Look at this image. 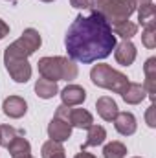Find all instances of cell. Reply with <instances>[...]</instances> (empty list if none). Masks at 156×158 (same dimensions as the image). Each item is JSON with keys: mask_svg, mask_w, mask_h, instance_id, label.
<instances>
[{"mask_svg": "<svg viewBox=\"0 0 156 158\" xmlns=\"http://www.w3.org/2000/svg\"><path fill=\"white\" fill-rule=\"evenodd\" d=\"M64 46L72 61L90 64L94 61L107 59L112 53L116 35L105 17L92 9L90 15H77L74 19L64 35Z\"/></svg>", "mask_w": 156, "mask_h": 158, "instance_id": "obj_1", "label": "cell"}, {"mask_svg": "<svg viewBox=\"0 0 156 158\" xmlns=\"http://www.w3.org/2000/svg\"><path fill=\"white\" fill-rule=\"evenodd\" d=\"M42 44L40 33L35 28H28L15 42H11L4 52V64L15 83H28L31 77V64L28 57L33 55Z\"/></svg>", "mask_w": 156, "mask_h": 158, "instance_id": "obj_2", "label": "cell"}, {"mask_svg": "<svg viewBox=\"0 0 156 158\" xmlns=\"http://www.w3.org/2000/svg\"><path fill=\"white\" fill-rule=\"evenodd\" d=\"M40 77L48 79V81H72L77 77L79 68L76 61H72L70 57H42L37 63Z\"/></svg>", "mask_w": 156, "mask_h": 158, "instance_id": "obj_3", "label": "cell"}, {"mask_svg": "<svg viewBox=\"0 0 156 158\" xmlns=\"http://www.w3.org/2000/svg\"><path fill=\"white\" fill-rule=\"evenodd\" d=\"M90 79L96 86L107 88V90L116 92V94H121L129 85V77L109 64H96L90 70Z\"/></svg>", "mask_w": 156, "mask_h": 158, "instance_id": "obj_4", "label": "cell"}, {"mask_svg": "<svg viewBox=\"0 0 156 158\" xmlns=\"http://www.w3.org/2000/svg\"><path fill=\"white\" fill-rule=\"evenodd\" d=\"M94 6H96V11L103 15L110 26L129 20L130 15L136 11V4L132 0H105V2H96Z\"/></svg>", "mask_w": 156, "mask_h": 158, "instance_id": "obj_5", "label": "cell"}, {"mask_svg": "<svg viewBox=\"0 0 156 158\" xmlns=\"http://www.w3.org/2000/svg\"><path fill=\"white\" fill-rule=\"evenodd\" d=\"M55 118L63 119L66 123L72 125V129H88L90 125H94V118L86 109H74V107H66V105H59L55 109Z\"/></svg>", "mask_w": 156, "mask_h": 158, "instance_id": "obj_6", "label": "cell"}, {"mask_svg": "<svg viewBox=\"0 0 156 158\" xmlns=\"http://www.w3.org/2000/svg\"><path fill=\"white\" fill-rule=\"evenodd\" d=\"M2 112L7 116V118L18 119L22 118L26 112H28V103L24 98L20 96H7L2 103Z\"/></svg>", "mask_w": 156, "mask_h": 158, "instance_id": "obj_7", "label": "cell"}, {"mask_svg": "<svg viewBox=\"0 0 156 158\" xmlns=\"http://www.w3.org/2000/svg\"><path fill=\"white\" fill-rule=\"evenodd\" d=\"M136 46L130 42V40H121L119 44L114 46V57H116L117 64L121 66H130L134 61H136Z\"/></svg>", "mask_w": 156, "mask_h": 158, "instance_id": "obj_8", "label": "cell"}, {"mask_svg": "<svg viewBox=\"0 0 156 158\" xmlns=\"http://www.w3.org/2000/svg\"><path fill=\"white\" fill-rule=\"evenodd\" d=\"M48 136H50V140H55V142L63 143L72 136V125L59 118H53L48 123Z\"/></svg>", "mask_w": 156, "mask_h": 158, "instance_id": "obj_9", "label": "cell"}, {"mask_svg": "<svg viewBox=\"0 0 156 158\" xmlns=\"http://www.w3.org/2000/svg\"><path fill=\"white\" fill-rule=\"evenodd\" d=\"M61 99H63V105H66V107L81 105L86 99V90L79 85H68L61 90Z\"/></svg>", "mask_w": 156, "mask_h": 158, "instance_id": "obj_10", "label": "cell"}, {"mask_svg": "<svg viewBox=\"0 0 156 158\" xmlns=\"http://www.w3.org/2000/svg\"><path fill=\"white\" fill-rule=\"evenodd\" d=\"M114 121V127L121 136H130L136 132L138 129V123H136V116L132 112H117Z\"/></svg>", "mask_w": 156, "mask_h": 158, "instance_id": "obj_11", "label": "cell"}, {"mask_svg": "<svg viewBox=\"0 0 156 158\" xmlns=\"http://www.w3.org/2000/svg\"><path fill=\"white\" fill-rule=\"evenodd\" d=\"M121 98L129 105H138V103H142L147 98V92H145V88H143L142 83H130L129 81L127 88L121 92Z\"/></svg>", "mask_w": 156, "mask_h": 158, "instance_id": "obj_12", "label": "cell"}, {"mask_svg": "<svg viewBox=\"0 0 156 158\" xmlns=\"http://www.w3.org/2000/svg\"><path fill=\"white\" fill-rule=\"evenodd\" d=\"M86 131H88V132H86V140H84V143L81 145V151H84V149H88V147H97V145L105 143V140H107V131H105V127H101V125H90Z\"/></svg>", "mask_w": 156, "mask_h": 158, "instance_id": "obj_13", "label": "cell"}, {"mask_svg": "<svg viewBox=\"0 0 156 158\" xmlns=\"http://www.w3.org/2000/svg\"><path fill=\"white\" fill-rule=\"evenodd\" d=\"M96 109H97V114L101 116V119H105V121H112L116 118V114L119 112L117 110V103L112 98H109V96L99 98L96 101Z\"/></svg>", "mask_w": 156, "mask_h": 158, "instance_id": "obj_14", "label": "cell"}, {"mask_svg": "<svg viewBox=\"0 0 156 158\" xmlns=\"http://www.w3.org/2000/svg\"><path fill=\"white\" fill-rule=\"evenodd\" d=\"M9 151L11 158H28L31 156V143L24 138V136H17L13 138V142L6 147Z\"/></svg>", "mask_w": 156, "mask_h": 158, "instance_id": "obj_15", "label": "cell"}, {"mask_svg": "<svg viewBox=\"0 0 156 158\" xmlns=\"http://www.w3.org/2000/svg\"><path fill=\"white\" fill-rule=\"evenodd\" d=\"M35 94L39 96L40 99H51L53 96L59 94V86L55 81H48V79L40 77L35 83Z\"/></svg>", "mask_w": 156, "mask_h": 158, "instance_id": "obj_16", "label": "cell"}, {"mask_svg": "<svg viewBox=\"0 0 156 158\" xmlns=\"http://www.w3.org/2000/svg\"><path fill=\"white\" fill-rule=\"evenodd\" d=\"M112 33L117 35V37H121L123 40H130L138 33V24H134L130 20H123V22L112 24Z\"/></svg>", "mask_w": 156, "mask_h": 158, "instance_id": "obj_17", "label": "cell"}, {"mask_svg": "<svg viewBox=\"0 0 156 158\" xmlns=\"http://www.w3.org/2000/svg\"><path fill=\"white\" fill-rule=\"evenodd\" d=\"M42 158H66V151L63 147L61 142H55V140H48L42 143Z\"/></svg>", "mask_w": 156, "mask_h": 158, "instance_id": "obj_18", "label": "cell"}, {"mask_svg": "<svg viewBox=\"0 0 156 158\" xmlns=\"http://www.w3.org/2000/svg\"><path fill=\"white\" fill-rule=\"evenodd\" d=\"M138 20H140V26H143V28L156 26V7L153 2L138 7Z\"/></svg>", "mask_w": 156, "mask_h": 158, "instance_id": "obj_19", "label": "cell"}, {"mask_svg": "<svg viewBox=\"0 0 156 158\" xmlns=\"http://www.w3.org/2000/svg\"><path fill=\"white\" fill-rule=\"evenodd\" d=\"M105 158H125L127 156V145L121 142H110L103 147Z\"/></svg>", "mask_w": 156, "mask_h": 158, "instance_id": "obj_20", "label": "cell"}, {"mask_svg": "<svg viewBox=\"0 0 156 158\" xmlns=\"http://www.w3.org/2000/svg\"><path fill=\"white\" fill-rule=\"evenodd\" d=\"M17 136H24V131H17L11 125H0V147H7Z\"/></svg>", "mask_w": 156, "mask_h": 158, "instance_id": "obj_21", "label": "cell"}, {"mask_svg": "<svg viewBox=\"0 0 156 158\" xmlns=\"http://www.w3.org/2000/svg\"><path fill=\"white\" fill-rule=\"evenodd\" d=\"M142 42L147 50L156 48V26H147L142 31Z\"/></svg>", "mask_w": 156, "mask_h": 158, "instance_id": "obj_22", "label": "cell"}, {"mask_svg": "<svg viewBox=\"0 0 156 158\" xmlns=\"http://www.w3.org/2000/svg\"><path fill=\"white\" fill-rule=\"evenodd\" d=\"M145 79H156V57H149L143 64Z\"/></svg>", "mask_w": 156, "mask_h": 158, "instance_id": "obj_23", "label": "cell"}, {"mask_svg": "<svg viewBox=\"0 0 156 158\" xmlns=\"http://www.w3.org/2000/svg\"><path fill=\"white\" fill-rule=\"evenodd\" d=\"M145 121H147V125H149L151 129L156 127V107H154V103H151V107L147 109V112H145Z\"/></svg>", "mask_w": 156, "mask_h": 158, "instance_id": "obj_24", "label": "cell"}, {"mask_svg": "<svg viewBox=\"0 0 156 158\" xmlns=\"http://www.w3.org/2000/svg\"><path fill=\"white\" fill-rule=\"evenodd\" d=\"M70 4L76 9H92L94 7V0H70Z\"/></svg>", "mask_w": 156, "mask_h": 158, "instance_id": "obj_25", "label": "cell"}, {"mask_svg": "<svg viewBox=\"0 0 156 158\" xmlns=\"http://www.w3.org/2000/svg\"><path fill=\"white\" fill-rule=\"evenodd\" d=\"M6 35H9V26H7V24L0 19V40L4 39Z\"/></svg>", "mask_w": 156, "mask_h": 158, "instance_id": "obj_26", "label": "cell"}, {"mask_svg": "<svg viewBox=\"0 0 156 158\" xmlns=\"http://www.w3.org/2000/svg\"><path fill=\"white\" fill-rule=\"evenodd\" d=\"M76 158H97V156H94L92 153H86V151H81V153H77V155H76Z\"/></svg>", "mask_w": 156, "mask_h": 158, "instance_id": "obj_27", "label": "cell"}, {"mask_svg": "<svg viewBox=\"0 0 156 158\" xmlns=\"http://www.w3.org/2000/svg\"><path fill=\"white\" fill-rule=\"evenodd\" d=\"M134 4H136V7H142V6H145V4H151L153 0H132Z\"/></svg>", "mask_w": 156, "mask_h": 158, "instance_id": "obj_28", "label": "cell"}, {"mask_svg": "<svg viewBox=\"0 0 156 158\" xmlns=\"http://www.w3.org/2000/svg\"><path fill=\"white\" fill-rule=\"evenodd\" d=\"M96 2H105V0H94V4H96Z\"/></svg>", "mask_w": 156, "mask_h": 158, "instance_id": "obj_29", "label": "cell"}, {"mask_svg": "<svg viewBox=\"0 0 156 158\" xmlns=\"http://www.w3.org/2000/svg\"><path fill=\"white\" fill-rule=\"evenodd\" d=\"M40 2H53V0H40Z\"/></svg>", "mask_w": 156, "mask_h": 158, "instance_id": "obj_30", "label": "cell"}, {"mask_svg": "<svg viewBox=\"0 0 156 158\" xmlns=\"http://www.w3.org/2000/svg\"><path fill=\"white\" fill-rule=\"evenodd\" d=\"M134 158H140V156H134Z\"/></svg>", "mask_w": 156, "mask_h": 158, "instance_id": "obj_31", "label": "cell"}, {"mask_svg": "<svg viewBox=\"0 0 156 158\" xmlns=\"http://www.w3.org/2000/svg\"><path fill=\"white\" fill-rule=\"evenodd\" d=\"M28 158H33V156H28Z\"/></svg>", "mask_w": 156, "mask_h": 158, "instance_id": "obj_32", "label": "cell"}, {"mask_svg": "<svg viewBox=\"0 0 156 158\" xmlns=\"http://www.w3.org/2000/svg\"><path fill=\"white\" fill-rule=\"evenodd\" d=\"M9 2H13V0H9Z\"/></svg>", "mask_w": 156, "mask_h": 158, "instance_id": "obj_33", "label": "cell"}]
</instances>
